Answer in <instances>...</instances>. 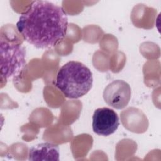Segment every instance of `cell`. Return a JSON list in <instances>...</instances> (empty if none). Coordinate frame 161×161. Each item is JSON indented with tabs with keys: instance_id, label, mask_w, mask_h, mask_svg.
<instances>
[{
	"instance_id": "cell-3",
	"label": "cell",
	"mask_w": 161,
	"mask_h": 161,
	"mask_svg": "<svg viewBox=\"0 0 161 161\" xmlns=\"http://www.w3.org/2000/svg\"><path fill=\"white\" fill-rule=\"evenodd\" d=\"M26 48L8 40L0 41L1 80L6 82L18 77L26 66Z\"/></svg>"
},
{
	"instance_id": "cell-6",
	"label": "cell",
	"mask_w": 161,
	"mask_h": 161,
	"mask_svg": "<svg viewBox=\"0 0 161 161\" xmlns=\"http://www.w3.org/2000/svg\"><path fill=\"white\" fill-rule=\"evenodd\" d=\"M59 147L57 145L45 142L31 147L29 150V160H60Z\"/></svg>"
},
{
	"instance_id": "cell-5",
	"label": "cell",
	"mask_w": 161,
	"mask_h": 161,
	"mask_svg": "<svg viewBox=\"0 0 161 161\" xmlns=\"http://www.w3.org/2000/svg\"><path fill=\"white\" fill-rule=\"evenodd\" d=\"M119 125V117L113 109L103 107L94 111L92 126L93 131L97 135L109 136L117 130Z\"/></svg>"
},
{
	"instance_id": "cell-4",
	"label": "cell",
	"mask_w": 161,
	"mask_h": 161,
	"mask_svg": "<svg viewBox=\"0 0 161 161\" xmlns=\"http://www.w3.org/2000/svg\"><path fill=\"white\" fill-rule=\"evenodd\" d=\"M103 96L108 106L116 109H123L131 99L130 86L124 80H115L104 88Z\"/></svg>"
},
{
	"instance_id": "cell-2",
	"label": "cell",
	"mask_w": 161,
	"mask_h": 161,
	"mask_svg": "<svg viewBox=\"0 0 161 161\" xmlns=\"http://www.w3.org/2000/svg\"><path fill=\"white\" fill-rule=\"evenodd\" d=\"M93 83L91 70L82 62L71 60L58 70L55 86L69 99H79L86 95Z\"/></svg>"
},
{
	"instance_id": "cell-1",
	"label": "cell",
	"mask_w": 161,
	"mask_h": 161,
	"mask_svg": "<svg viewBox=\"0 0 161 161\" xmlns=\"http://www.w3.org/2000/svg\"><path fill=\"white\" fill-rule=\"evenodd\" d=\"M16 28L24 40L35 48H52L65 36L68 18L61 6L36 0L20 15Z\"/></svg>"
}]
</instances>
